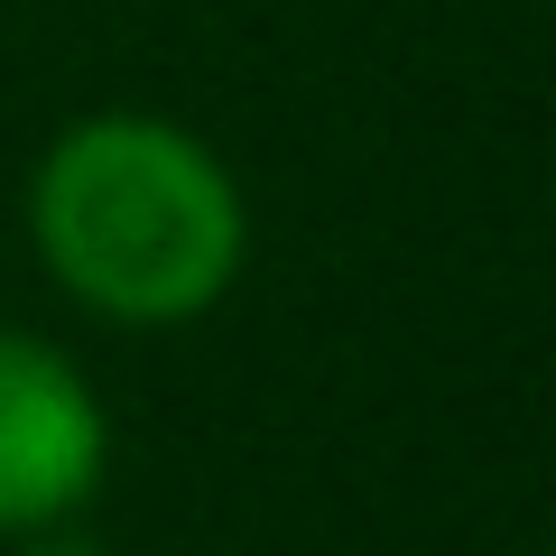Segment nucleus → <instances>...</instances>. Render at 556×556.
<instances>
[{
	"label": "nucleus",
	"mask_w": 556,
	"mask_h": 556,
	"mask_svg": "<svg viewBox=\"0 0 556 556\" xmlns=\"http://www.w3.org/2000/svg\"><path fill=\"white\" fill-rule=\"evenodd\" d=\"M28 241L84 316L159 334L223 306L251 223L232 167L195 130L159 112H93L28 177Z\"/></svg>",
	"instance_id": "f257e3e1"
},
{
	"label": "nucleus",
	"mask_w": 556,
	"mask_h": 556,
	"mask_svg": "<svg viewBox=\"0 0 556 556\" xmlns=\"http://www.w3.org/2000/svg\"><path fill=\"white\" fill-rule=\"evenodd\" d=\"M112 473V417L75 353L0 325V538L65 529Z\"/></svg>",
	"instance_id": "f03ea898"
},
{
	"label": "nucleus",
	"mask_w": 556,
	"mask_h": 556,
	"mask_svg": "<svg viewBox=\"0 0 556 556\" xmlns=\"http://www.w3.org/2000/svg\"><path fill=\"white\" fill-rule=\"evenodd\" d=\"M10 556H112V547H93L75 529H28V538H10Z\"/></svg>",
	"instance_id": "7ed1b4c3"
}]
</instances>
